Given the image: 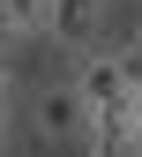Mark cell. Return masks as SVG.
Masks as SVG:
<instances>
[{
	"instance_id": "3",
	"label": "cell",
	"mask_w": 142,
	"mask_h": 157,
	"mask_svg": "<svg viewBox=\"0 0 142 157\" xmlns=\"http://www.w3.org/2000/svg\"><path fill=\"white\" fill-rule=\"evenodd\" d=\"M37 135H45V142H83V105H75L67 82L37 90Z\"/></svg>"
},
{
	"instance_id": "4",
	"label": "cell",
	"mask_w": 142,
	"mask_h": 157,
	"mask_svg": "<svg viewBox=\"0 0 142 157\" xmlns=\"http://www.w3.org/2000/svg\"><path fill=\"white\" fill-rule=\"evenodd\" d=\"M0 157H8V112H0Z\"/></svg>"
},
{
	"instance_id": "2",
	"label": "cell",
	"mask_w": 142,
	"mask_h": 157,
	"mask_svg": "<svg viewBox=\"0 0 142 157\" xmlns=\"http://www.w3.org/2000/svg\"><path fill=\"white\" fill-rule=\"evenodd\" d=\"M105 8L112 0H45V37L67 52H90L97 30H105Z\"/></svg>"
},
{
	"instance_id": "1",
	"label": "cell",
	"mask_w": 142,
	"mask_h": 157,
	"mask_svg": "<svg viewBox=\"0 0 142 157\" xmlns=\"http://www.w3.org/2000/svg\"><path fill=\"white\" fill-rule=\"evenodd\" d=\"M60 82L75 90L83 120H90V112H120V105H135V60H127L120 45H90V52H75V67L60 75Z\"/></svg>"
}]
</instances>
